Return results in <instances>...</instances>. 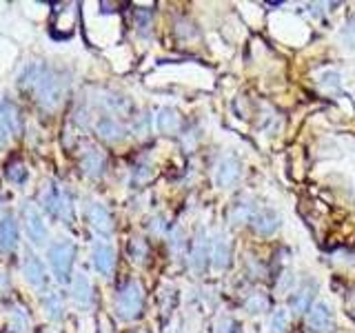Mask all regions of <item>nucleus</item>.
I'll use <instances>...</instances> for the list:
<instances>
[{"label":"nucleus","mask_w":355,"mask_h":333,"mask_svg":"<svg viewBox=\"0 0 355 333\" xmlns=\"http://www.w3.org/2000/svg\"><path fill=\"white\" fill-rule=\"evenodd\" d=\"M22 83L29 85L36 92L38 100L44 107H55L62 100L64 80L58 74L44 69V67H31V69H27Z\"/></svg>","instance_id":"nucleus-1"},{"label":"nucleus","mask_w":355,"mask_h":333,"mask_svg":"<svg viewBox=\"0 0 355 333\" xmlns=\"http://www.w3.org/2000/svg\"><path fill=\"white\" fill-rule=\"evenodd\" d=\"M142 305H144V293H142V287L138 282L131 280L118 291L116 311L122 320H136L142 311Z\"/></svg>","instance_id":"nucleus-2"},{"label":"nucleus","mask_w":355,"mask_h":333,"mask_svg":"<svg viewBox=\"0 0 355 333\" xmlns=\"http://www.w3.org/2000/svg\"><path fill=\"white\" fill-rule=\"evenodd\" d=\"M73 255L76 249L69 240H60V242H53L49 247V264H51V271L55 275V280L64 282L67 278L71 273V264H73Z\"/></svg>","instance_id":"nucleus-3"},{"label":"nucleus","mask_w":355,"mask_h":333,"mask_svg":"<svg viewBox=\"0 0 355 333\" xmlns=\"http://www.w3.org/2000/svg\"><path fill=\"white\" fill-rule=\"evenodd\" d=\"M242 176V169H240V160L233 158V155H225V158H220L214 166V182L216 187H222V189H229L231 185H236Z\"/></svg>","instance_id":"nucleus-4"},{"label":"nucleus","mask_w":355,"mask_h":333,"mask_svg":"<svg viewBox=\"0 0 355 333\" xmlns=\"http://www.w3.org/2000/svg\"><path fill=\"white\" fill-rule=\"evenodd\" d=\"M42 207L47 209L49 216H53V218H60V220H69L71 218L69 200H67V196L55 185H49L47 189H44V194H42Z\"/></svg>","instance_id":"nucleus-5"},{"label":"nucleus","mask_w":355,"mask_h":333,"mask_svg":"<svg viewBox=\"0 0 355 333\" xmlns=\"http://www.w3.org/2000/svg\"><path fill=\"white\" fill-rule=\"evenodd\" d=\"M306 329L311 333H327L333 329V311L327 302H315L306 314Z\"/></svg>","instance_id":"nucleus-6"},{"label":"nucleus","mask_w":355,"mask_h":333,"mask_svg":"<svg viewBox=\"0 0 355 333\" xmlns=\"http://www.w3.org/2000/svg\"><path fill=\"white\" fill-rule=\"evenodd\" d=\"M87 220H89V225H92V229H96L100 236H109V233L114 231V220H111V214L107 211V207L100 205V203L89 205Z\"/></svg>","instance_id":"nucleus-7"},{"label":"nucleus","mask_w":355,"mask_h":333,"mask_svg":"<svg viewBox=\"0 0 355 333\" xmlns=\"http://www.w3.org/2000/svg\"><path fill=\"white\" fill-rule=\"evenodd\" d=\"M255 211H258V207H255V203L251 198H240L229 207L227 220H229L231 227H240V225H244V222H251Z\"/></svg>","instance_id":"nucleus-8"},{"label":"nucleus","mask_w":355,"mask_h":333,"mask_svg":"<svg viewBox=\"0 0 355 333\" xmlns=\"http://www.w3.org/2000/svg\"><path fill=\"white\" fill-rule=\"evenodd\" d=\"M25 229L33 244H44V240L49 238L47 227H44L40 214L33 207H25Z\"/></svg>","instance_id":"nucleus-9"},{"label":"nucleus","mask_w":355,"mask_h":333,"mask_svg":"<svg viewBox=\"0 0 355 333\" xmlns=\"http://www.w3.org/2000/svg\"><path fill=\"white\" fill-rule=\"evenodd\" d=\"M18 131V114L14 105L5 100V103H0V147L7 144V140L14 136Z\"/></svg>","instance_id":"nucleus-10"},{"label":"nucleus","mask_w":355,"mask_h":333,"mask_svg":"<svg viewBox=\"0 0 355 333\" xmlns=\"http://www.w3.org/2000/svg\"><path fill=\"white\" fill-rule=\"evenodd\" d=\"M92 260H94L96 271H100L103 275H107V273L114 271L116 251H114V247H111V244H107V242H96V244H94Z\"/></svg>","instance_id":"nucleus-11"},{"label":"nucleus","mask_w":355,"mask_h":333,"mask_svg":"<svg viewBox=\"0 0 355 333\" xmlns=\"http://www.w3.org/2000/svg\"><path fill=\"white\" fill-rule=\"evenodd\" d=\"M231 262V242L225 233H218L214 238V244H211V264H214V269L222 271L227 269Z\"/></svg>","instance_id":"nucleus-12"},{"label":"nucleus","mask_w":355,"mask_h":333,"mask_svg":"<svg viewBox=\"0 0 355 333\" xmlns=\"http://www.w3.org/2000/svg\"><path fill=\"white\" fill-rule=\"evenodd\" d=\"M251 227L255 233H260V236H271V233H275L277 227H280V218H277V214L271 209H258L255 216L251 218Z\"/></svg>","instance_id":"nucleus-13"},{"label":"nucleus","mask_w":355,"mask_h":333,"mask_svg":"<svg viewBox=\"0 0 355 333\" xmlns=\"http://www.w3.org/2000/svg\"><path fill=\"white\" fill-rule=\"evenodd\" d=\"M22 273H25L27 282L33 289H42L47 284V273H44V266L36 255H31V253L25 255V260H22Z\"/></svg>","instance_id":"nucleus-14"},{"label":"nucleus","mask_w":355,"mask_h":333,"mask_svg":"<svg viewBox=\"0 0 355 333\" xmlns=\"http://www.w3.org/2000/svg\"><path fill=\"white\" fill-rule=\"evenodd\" d=\"M209 258H211V244L207 240V233L200 231L198 236H196L193 247H191V269L196 273H202L207 262H209Z\"/></svg>","instance_id":"nucleus-15"},{"label":"nucleus","mask_w":355,"mask_h":333,"mask_svg":"<svg viewBox=\"0 0 355 333\" xmlns=\"http://www.w3.org/2000/svg\"><path fill=\"white\" fill-rule=\"evenodd\" d=\"M71 300L78 307H89L94 302V287L89 282V278L85 273H78L71 282Z\"/></svg>","instance_id":"nucleus-16"},{"label":"nucleus","mask_w":355,"mask_h":333,"mask_svg":"<svg viewBox=\"0 0 355 333\" xmlns=\"http://www.w3.org/2000/svg\"><path fill=\"white\" fill-rule=\"evenodd\" d=\"M105 164H107V158L103 151H98L94 147H89L85 153H83V160H80V166L83 171L89 176V178H100L105 173Z\"/></svg>","instance_id":"nucleus-17"},{"label":"nucleus","mask_w":355,"mask_h":333,"mask_svg":"<svg viewBox=\"0 0 355 333\" xmlns=\"http://www.w3.org/2000/svg\"><path fill=\"white\" fill-rule=\"evenodd\" d=\"M313 296H315V282L309 280V282H304L302 287H300L291 298H288V307H291L293 314H306Z\"/></svg>","instance_id":"nucleus-18"},{"label":"nucleus","mask_w":355,"mask_h":333,"mask_svg":"<svg viewBox=\"0 0 355 333\" xmlns=\"http://www.w3.org/2000/svg\"><path fill=\"white\" fill-rule=\"evenodd\" d=\"M18 244V225L14 216H3L0 220V251L9 253Z\"/></svg>","instance_id":"nucleus-19"},{"label":"nucleus","mask_w":355,"mask_h":333,"mask_svg":"<svg viewBox=\"0 0 355 333\" xmlns=\"http://www.w3.org/2000/svg\"><path fill=\"white\" fill-rule=\"evenodd\" d=\"M96 131L100 133V138L107 140V142H120L122 138L127 136L125 127H122L116 118H109V116H105V118H100V120H98Z\"/></svg>","instance_id":"nucleus-20"},{"label":"nucleus","mask_w":355,"mask_h":333,"mask_svg":"<svg viewBox=\"0 0 355 333\" xmlns=\"http://www.w3.org/2000/svg\"><path fill=\"white\" fill-rule=\"evenodd\" d=\"M180 125H182V120H180V116H178L175 109H171V107L160 109V114H158V129L162 133H175L178 129H180Z\"/></svg>","instance_id":"nucleus-21"},{"label":"nucleus","mask_w":355,"mask_h":333,"mask_svg":"<svg viewBox=\"0 0 355 333\" xmlns=\"http://www.w3.org/2000/svg\"><path fill=\"white\" fill-rule=\"evenodd\" d=\"M42 309H44V314H47L49 320H55V322L62 320V311H64V307H62V300H60L58 293L44 296V298H42Z\"/></svg>","instance_id":"nucleus-22"},{"label":"nucleus","mask_w":355,"mask_h":333,"mask_svg":"<svg viewBox=\"0 0 355 333\" xmlns=\"http://www.w3.org/2000/svg\"><path fill=\"white\" fill-rule=\"evenodd\" d=\"M244 309H247L249 314H264V311H269V296L262 291H253L244 300Z\"/></svg>","instance_id":"nucleus-23"},{"label":"nucleus","mask_w":355,"mask_h":333,"mask_svg":"<svg viewBox=\"0 0 355 333\" xmlns=\"http://www.w3.org/2000/svg\"><path fill=\"white\" fill-rule=\"evenodd\" d=\"M288 329V318L284 309H275L269 320V333H286Z\"/></svg>","instance_id":"nucleus-24"},{"label":"nucleus","mask_w":355,"mask_h":333,"mask_svg":"<svg viewBox=\"0 0 355 333\" xmlns=\"http://www.w3.org/2000/svg\"><path fill=\"white\" fill-rule=\"evenodd\" d=\"M9 327L14 333H27L29 329V318L27 314L22 309H14L11 311V322H9Z\"/></svg>","instance_id":"nucleus-25"},{"label":"nucleus","mask_w":355,"mask_h":333,"mask_svg":"<svg viewBox=\"0 0 355 333\" xmlns=\"http://www.w3.org/2000/svg\"><path fill=\"white\" fill-rule=\"evenodd\" d=\"M129 255L136 262H144L147 260V255H149V249H147V242L140 240V238H133L129 242Z\"/></svg>","instance_id":"nucleus-26"},{"label":"nucleus","mask_w":355,"mask_h":333,"mask_svg":"<svg viewBox=\"0 0 355 333\" xmlns=\"http://www.w3.org/2000/svg\"><path fill=\"white\" fill-rule=\"evenodd\" d=\"M320 87L324 92H338L340 89V74L338 71H324L320 76Z\"/></svg>","instance_id":"nucleus-27"},{"label":"nucleus","mask_w":355,"mask_h":333,"mask_svg":"<svg viewBox=\"0 0 355 333\" xmlns=\"http://www.w3.org/2000/svg\"><path fill=\"white\" fill-rule=\"evenodd\" d=\"M340 38L344 40V44H349V47H355V16L344 25Z\"/></svg>","instance_id":"nucleus-28"},{"label":"nucleus","mask_w":355,"mask_h":333,"mask_svg":"<svg viewBox=\"0 0 355 333\" xmlns=\"http://www.w3.org/2000/svg\"><path fill=\"white\" fill-rule=\"evenodd\" d=\"M25 166H22L20 162H14V164H9V169H7V178L11 182H22L25 180Z\"/></svg>","instance_id":"nucleus-29"},{"label":"nucleus","mask_w":355,"mask_h":333,"mask_svg":"<svg viewBox=\"0 0 355 333\" xmlns=\"http://www.w3.org/2000/svg\"><path fill=\"white\" fill-rule=\"evenodd\" d=\"M216 333H238V322L233 318H220L216 325Z\"/></svg>","instance_id":"nucleus-30"},{"label":"nucleus","mask_w":355,"mask_h":333,"mask_svg":"<svg viewBox=\"0 0 355 333\" xmlns=\"http://www.w3.org/2000/svg\"><path fill=\"white\" fill-rule=\"evenodd\" d=\"M293 282H295V278H293V273H291V271H288V273H282L280 282H277V293H286V291H291Z\"/></svg>","instance_id":"nucleus-31"},{"label":"nucleus","mask_w":355,"mask_h":333,"mask_svg":"<svg viewBox=\"0 0 355 333\" xmlns=\"http://www.w3.org/2000/svg\"><path fill=\"white\" fill-rule=\"evenodd\" d=\"M349 305L355 309V291H353V293H351V298H349Z\"/></svg>","instance_id":"nucleus-32"}]
</instances>
